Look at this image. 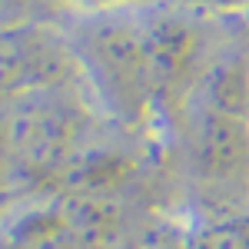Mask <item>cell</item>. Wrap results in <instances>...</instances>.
<instances>
[{
    "label": "cell",
    "mask_w": 249,
    "mask_h": 249,
    "mask_svg": "<svg viewBox=\"0 0 249 249\" xmlns=\"http://www.w3.org/2000/svg\"><path fill=\"white\" fill-rule=\"evenodd\" d=\"M213 3H223V7H232V3H239V0H213Z\"/></svg>",
    "instance_id": "1"
}]
</instances>
